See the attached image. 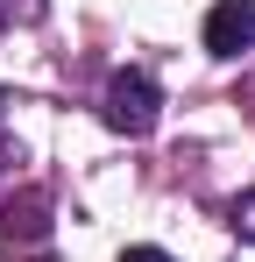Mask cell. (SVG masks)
<instances>
[{
  "mask_svg": "<svg viewBox=\"0 0 255 262\" xmlns=\"http://www.w3.org/2000/svg\"><path fill=\"white\" fill-rule=\"evenodd\" d=\"M206 50L213 57H241L255 50V0H220L206 14Z\"/></svg>",
  "mask_w": 255,
  "mask_h": 262,
  "instance_id": "3",
  "label": "cell"
},
{
  "mask_svg": "<svg viewBox=\"0 0 255 262\" xmlns=\"http://www.w3.org/2000/svg\"><path fill=\"white\" fill-rule=\"evenodd\" d=\"M227 227H234L241 241H255V191H241V199L227 206Z\"/></svg>",
  "mask_w": 255,
  "mask_h": 262,
  "instance_id": "4",
  "label": "cell"
},
{
  "mask_svg": "<svg viewBox=\"0 0 255 262\" xmlns=\"http://www.w3.org/2000/svg\"><path fill=\"white\" fill-rule=\"evenodd\" d=\"M99 114H107V128H114V135H149V128H156V114H163V92H156L149 71H135V64H128V71L107 78Z\"/></svg>",
  "mask_w": 255,
  "mask_h": 262,
  "instance_id": "1",
  "label": "cell"
},
{
  "mask_svg": "<svg viewBox=\"0 0 255 262\" xmlns=\"http://www.w3.org/2000/svg\"><path fill=\"white\" fill-rule=\"evenodd\" d=\"M0 248L22 262H50V199L42 191L0 199Z\"/></svg>",
  "mask_w": 255,
  "mask_h": 262,
  "instance_id": "2",
  "label": "cell"
},
{
  "mask_svg": "<svg viewBox=\"0 0 255 262\" xmlns=\"http://www.w3.org/2000/svg\"><path fill=\"white\" fill-rule=\"evenodd\" d=\"M7 106H14V92H0V121H7Z\"/></svg>",
  "mask_w": 255,
  "mask_h": 262,
  "instance_id": "6",
  "label": "cell"
},
{
  "mask_svg": "<svg viewBox=\"0 0 255 262\" xmlns=\"http://www.w3.org/2000/svg\"><path fill=\"white\" fill-rule=\"evenodd\" d=\"M121 262H170V255H163V248H128Z\"/></svg>",
  "mask_w": 255,
  "mask_h": 262,
  "instance_id": "5",
  "label": "cell"
}]
</instances>
